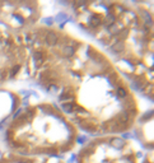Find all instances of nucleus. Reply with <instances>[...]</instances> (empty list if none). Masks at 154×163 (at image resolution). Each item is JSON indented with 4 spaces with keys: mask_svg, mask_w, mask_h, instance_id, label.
Listing matches in <instances>:
<instances>
[{
    "mask_svg": "<svg viewBox=\"0 0 154 163\" xmlns=\"http://www.w3.org/2000/svg\"><path fill=\"white\" fill-rule=\"evenodd\" d=\"M0 163H64L60 159L50 158H24L19 154H8L0 159Z\"/></svg>",
    "mask_w": 154,
    "mask_h": 163,
    "instance_id": "obj_1",
    "label": "nucleus"
},
{
    "mask_svg": "<svg viewBox=\"0 0 154 163\" xmlns=\"http://www.w3.org/2000/svg\"><path fill=\"white\" fill-rule=\"evenodd\" d=\"M69 20H70V17L66 12H60L54 17V22H57V23H61V22L64 23V22H69Z\"/></svg>",
    "mask_w": 154,
    "mask_h": 163,
    "instance_id": "obj_2",
    "label": "nucleus"
},
{
    "mask_svg": "<svg viewBox=\"0 0 154 163\" xmlns=\"http://www.w3.org/2000/svg\"><path fill=\"white\" fill-rule=\"evenodd\" d=\"M42 23L45 24L46 28H50V26H52L54 24V17H48V18H45L42 20Z\"/></svg>",
    "mask_w": 154,
    "mask_h": 163,
    "instance_id": "obj_3",
    "label": "nucleus"
}]
</instances>
